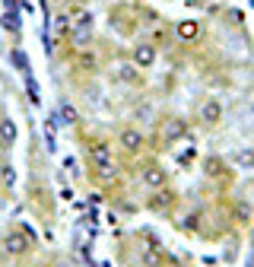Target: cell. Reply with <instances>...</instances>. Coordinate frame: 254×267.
<instances>
[{"label": "cell", "instance_id": "obj_8", "mask_svg": "<svg viewBox=\"0 0 254 267\" xmlns=\"http://www.w3.org/2000/svg\"><path fill=\"white\" fill-rule=\"evenodd\" d=\"M77 22H80V26H89V22H92V13H86V10H77Z\"/></svg>", "mask_w": 254, "mask_h": 267}, {"label": "cell", "instance_id": "obj_1", "mask_svg": "<svg viewBox=\"0 0 254 267\" xmlns=\"http://www.w3.org/2000/svg\"><path fill=\"white\" fill-rule=\"evenodd\" d=\"M92 162H95V169L112 181V175H115V153H112V147L108 143H95L92 147Z\"/></svg>", "mask_w": 254, "mask_h": 267}, {"label": "cell", "instance_id": "obj_10", "mask_svg": "<svg viewBox=\"0 0 254 267\" xmlns=\"http://www.w3.org/2000/svg\"><path fill=\"white\" fill-rule=\"evenodd\" d=\"M185 229H188V232H194V229H197V216H188V220H185Z\"/></svg>", "mask_w": 254, "mask_h": 267}, {"label": "cell", "instance_id": "obj_5", "mask_svg": "<svg viewBox=\"0 0 254 267\" xmlns=\"http://www.w3.org/2000/svg\"><path fill=\"white\" fill-rule=\"evenodd\" d=\"M153 60H156V51H153L150 45H137V48H134V64H137V67H150Z\"/></svg>", "mask_w": 254, "mask_h": 267}, {"label": "cell", "instance_id": "obj_12", "mask_svg": "<svg viewBox=\"0 0 254 267\" xmlns=\"http://www.w3.org/2000/svg\"><path fill=\"white\" fill-rule=\"evenodd\" d=\"M248 267H254V261H251V264H248Z\"/></svg>", "mask_w": 254, "mask_h": 267}, {"label": "cell", "instance_id": "obj_6", "mask_svg": "<svg viewBox=\"0 0 254 267\" xmlns=\"http://www.w3.org/2000/svg\"><path fill=\"white\" fill-rule=\"evenodd\" d=\"M178 35H181V39H197V35H200V26H197V22H178Z\"/></svg>", "mask_w": 254, "mask_h": 267}, {"label": "cell", "instance_id": "obj_7", "mask_svg": "<svg viewBox=\"0 0 254 267\" xmlns=\"http://www.w3.org/2000/svg\"><path fill=\"white\" fill-rule=\"evenodd\" d=\"M118 77L124 80V83H137V67H130V64H118Z\"/></svg>", "mask_w": 254, "mask_h": 267}, {"label": "cell", "instance_id": "obj_4", "mask_svg": "<svg viewBox=\"0 0 254 267\" xmlns=\"http://www.w3.org/2000/svg\"><path fill=\"white\" fill-rule=\"evenodd\" d=\"M143 185H147V188H153V191H159V188L165 185V172H162L159 165L143 169Z\"/></svg>", "mask_w": 254, "mask_h": 267}, {"label": "cell", "instance_id": "obj_9", "mask_svg": "<svg viewBox=\"0 0 254 267\" xmlns=\"http://www.w3.org/2000/svg\"><path fill=\"white\" fill-rule=\"evenodd\" d=\"M181 134H185V124H178V121H175V124H172V130H168V137H181Z\"/></svg>", "mask_w": 254, "mask_h": 267}, {"label": "cell", "instance_id": "obj_3", "mask_svg": "<svg viewBox=\"0 0 254 267\" xmlns=\"http://www.w3.org/2000/svg\"><path fill=\"white\" fill-rule=\"evenodd\" d=\"M223 118V105H220V99H207L200 105V121L203 124H216V121Z\"/></svg>", "mask_w": 254, "mask_h": 267}, {"label": "cell", "instance_id": "obj_2", "mask_svg": "<svg viewBox=\"0 0 254 267\" xmlns=\"http://www.w3.org/2000/svg\"><path fill=\"white\" fill-rule=\"evenodd\" d=\"M118 143H121L124 153H140L143 150V130L140 127H124L121 137H118Z\"/></svg>", "mask_w": 254, "mask_h": 267}, {"label": "cell", "instance_id": "obj_11", "mask_svg": "<svg viewBox=\"0 0 254 267\" xmlns=\"http://www.w3.org/2000/svg\"><path fill=\"white\" fill-rule=\"evenodd\" d=\"M220 169V159H207V172H216Z\"/></svg>", "mask_w": 254, "mask_h": 267}]
</instances>
